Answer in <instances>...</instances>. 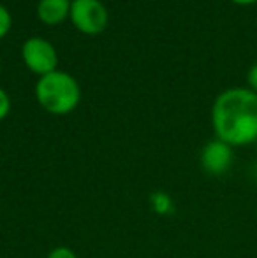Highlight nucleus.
<instances>
[{"label": "nucleus", "instance_id": "1", "mask_svg": "<svg viewBox=\"0 0 257 258\" xmlns=\"http://www.w3.org/2000/svg\"><path fill=\"white\" fill-rule=\"evenodd\" d=\"M217 139L229 146H247L257 141V93L231 88L217 97L212 109Z\"/></svg>", "mask_w": 257, "mask_h": 258}, {"label": "nucleus", "instance_id": "2", "mask_svg": "<svg viewBox=\"0 0 257 258\" xmlns=\"http://www.w3.org/2000/svg\"><path fill=\"white\" fill-rule=\"evenodd\" d=\"M35 97L37 102L52 114H67L79 104L81 92L72 76L55 71L39 79Z\"/></svg>", "mask_w": 257, "mask_h": 258}, {"label": "nucleus", "instance_id": "3", "mask_svg": "<svg viewBox=\"0 0 257 258\" xmlns=\"http://www.w3.org/2000/svg\"><path fill=\"white\" fill-rule=\"evenodd\" d=\"M71 20L83 34H99L106 28L108 11L99 0H72Z\"/></svg>", "mask_w": 257, "mask_h": 258}, {"label": "nucleus", "instance_id": "4", "mask_svg": "<svg viewBox=\"0 0 257 258\" xmlns=\"http://www.w3.org/2000/svg\"><path fill=\"white\" fill-rule=\"evenodd\" d=\"M23 60L30 71L35 74L46 76L55 72L57 69V51L48 41L41 37H32L23 44Z\"/></svg>", "mask_w": 257, "mask_h": 258}, {"label": "nucleus", "instance_id": "5", "mask_svg": "<svg viewBox=\"0 0 257 258\" xmlns=\"http://www.w3.org/2000/svg\"><path fill=\"white\" fill-rule=\"evenodd\" d=\"M233 146L220 139L206 143L201 151V167L210 176H222L233 165Z\"/></svg>", "mask_w": 257, "mask_h": 258}, {"label": "nucleus", "instance_id": "6", "mask_svg": "<svg viewBox=\"0 0 257 258\" xmlns=\"http://www.w3.org/2000/svg\"><path fill=\"white\" fill-rule=\"evenodd\" d=\"M71 13L69 0H41L37 6V16L46 25H57L67 18Z\"/></svg>", "mask_w": 257, "mask_h": 258}, {"label": "nucleus", "instance_id": "7", "mask_svg": "<svg viewBox=\"0 0 257 258\" xmlns=\"http://www.w3.org/2000/svg\"><path fill=\"white\" fill-rule=\"evenodd\" d=\"M46 258H79V256L71 248H67V246H59V248H53Z\"/></svg>", "mask_w": 257, "mask_h": 258}, {"label": "nucleus", "instance_id": "8", "mask_svg": "<svg viewBox=\"0 0 257 258\" xmlns=\"http://www.w3.org/2000/svg\"><path fill=\"white\" fill-rule=\"evenodd\" d=\"M11 28V14L4 6H0V39L9 32Z\"/></svg>", "mask_w": 257, "mask_h": 258}, {"label": "nucleus", "instance_id": "9", "mask_svg": "<svg viewBox=\"0 0 257 258\" xmlns=\"http://www.w3.org/2000/svg\"><path fill=\"white\" fill-rule=\"evenodd\" d=\"M155 201H153V207L159 211L161 214H164V213H168L169 211V206H171V199L168 197V195H164V194H161V201L157 199V195H155Z\"/></svg>", "mask_w": 257, "mask_h": 258}, {"label": "nucleus", "instance_id": "10", "mask_svg": "<svg viewBox=\"0 0 257 258\" xmlns=\"http://www.w3.org/2000/svg\"><path fill=\"white\" fill-rule=\"evenodd\" d=\"M9 109H11V100L7 97V93L0 88V121L9 114Z\"/></svg>", "mask_w": 257, "mask_h": 258}, {"label": "nucleus", "instance_id": "11", "mask_svg": "<svg viewBox=\"0 0 257 258\" xmlns=\"http://www.w3.org/2000/svg\"><path fill=\"white\" fill-rule=\"evenodd\" d=\"M247 81H248V85H250L252 92L257 93V63H254L250 67V71H248V74H247Z\"/></svg>", "mask_w": 257, "mask_h": 258}, {"label": "nucleus", "instance_id": "12", "mask_svg": "<svg viewBox=\"0 0 257 258\" xmlns=\"http://www.w3.org/2000/svg\"><path fill=\"white\" fill-rule=\"evenodd\" d=\"M231 2L238 4V6H250V4H255L257 0H231Z\"/></svg>", "mask_w": 257, "mask_h": 258}, {"label": "nucleus", "instance_id": "13", "mask_svg": "<svg viewBox=\"0 0 257 258\" xmlns=\"http://www.w3.org/2000/svg\"><path fill=\"white\" fill-rule=\"evenodd\" d=\"M255 184H257V170H255Z\"/></svg>", "mask_w": 257, "mask_h": 258}]
</instances>
